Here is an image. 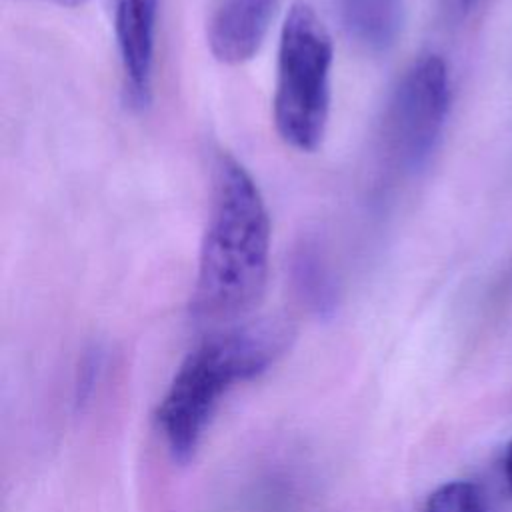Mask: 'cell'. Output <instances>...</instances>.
<instances>
[{
	"instance_id": "7a4b0ae2",
	"label": "cell",
	"mask_w": 512,
	"mask_h": 512,
	"mask_svg": "<svg viewBox=\"0 0 512 512\" xmlns=\"http://www.w3.org/2000/svg\"><path fill=\"white\" fill-rule=\"evenodd\" d=\"M292 340V322L268 316L224 328L198 344L178 366L158 406V426L172 458L190 460L222 396L266 372Z\"/></svg>"
},
{
	"instance_id": "277c9868",
	"label": "cell",
	"mask_w": 512,
	"mask_h": 512,
	"mask_svg": "<svg viewBox=\"0 0 512 512\" xmlns=\"http://www.w3.org/2000/svg\"><path fill=\"white\" fill-rule=\"evenodd\" d=\"M450 108L448 66L438 54H424L402 74L390 98L384 140L394 162L416 172L432 158Z\"/></svg>"
},
{
	"instance_id": "8992f818",
	"label": "cell",
	"mask_w": 512,
	"mask_h": 512,
	"mask_svg": "<svg viewBox=\"0 0 512 512\" xmlns=\"http://www.w3.org/2000/svg\"><path fill=\"white\" fill-rule=\"evenodd\" d=\"M280 0H214L206 24L212 54L224 64L250 60L274 18Z\"/></svg>"
},
{
	"instance_id": "8fae6325",
	"label": "cell",
	"mask_w": 512,
	"mask_h": 512,
	"mask_svg": "<svg viewBox=\"0 0 512 512\" xmlns=\"http://www.w3.org/2000/svg\"><path fill=\"white\" fill-rule=\"evenodd\" d=\"M42 2H52V4H58V6H80L86 0H42Z\"/></svg>"
},
{
	"instance_id": "9c48e42d",
	"label": "cell",
	"mask_w": 512,
	"mask_h": 512,
	"mask_svg": "<svg viewBox=\"0 0 512 512\" xmlns=\"http://www.w3.org/2000/svg\"><path fill=\"white\" fill-rule=\"evenodd\" d=\"M102 366H104V354L100 348H90L82 356L78 374H76V386H74V402L78 406H84L88 402V398L92 396L94 384L98 382Z\"/></svg>"
},
{
	"instance_id": "3957f363",
	"label": "cell",
	"mask_w": 512,
	"mask_h": 512,
	"mask_svg": "<svg viewBox=\"0 0 512 512\" xmlns=\"http://www.w3.org/2000/svg\"><path fill=\"white\" fill-rule=\"evenodd\" d=\"M332 38L316 10L296 0L282 24L272 114L278 136L300 152H314L330 114Z\"/></svg>"
},
{
	"instance_id": "ba28073f",
	"label": "cell",
	"mask_w": 512,
	"mask_h": 512,
	"mask_svg": "<svg viewBox=\"0 0 512 512\" xmlns=\"http://www.w3.org/2000/svg\"><path fill=\"white\" fill-rule=\"evenodd\" d=\"M422 512H490L484 490L470 480H452L438 486Z\"/></svg>"
},
{
	"instance_id": "7c38bea8",
	"label": "cell",
	"mask_w": 512,
	"mask_h": 512,
	"mask_svg": "<svg viewBox=\"0 0 512 512\" xmlns=\"http://www.w3.org/2000/svg\"><path fill=\"white\" fill-rule=\"evenodd\" d=\"M476 2H478V0H460V4H462L466 10H468V8H472Z\"/></svg>"
},
{
	"instance_id": "52a82bcc",
	"label": "cell",
	"mask_w": 512,
	"mask_h": 512,
	"mask_svg": "<svg viewBox=\"0 0 512 512\" xmlns=\"http://www.w3.org/2000/svg\"><path fill=\"white\" fill-rule=\"evenodd\" d=\"M290 280L300 302L318 318H330L340 300L336 276L320 244L302 238L290 252Z\"/></svg>"
},
{
	"instance_id": "5b68a950",
	"label": "cell",
	"mask_w": 512,
	"mask_h": 512,
	"mask_svg": "<svg viewBox=\"0 0 512 512\" xmlns=\"http://www.w3.org/2000/svg\"><path fill=\"white\" fill-rule=\"evenodd\" d=\"M160 0H114V32L128 98L144 108L152 98Z\"/></svg>"
},
{
	"instance_id": "6da1fadb",
	"label": "cell",
	"mask_w": 512,
	"mask_h": 512,
	"mask_svg": "<svg viewBox=\"0 0 512 512\" xmlns=\"http://www.w3.org/2000/svg\"><path fill=\"white\" fill-rule=\"evenodd\" d=\"M268 264L266 202L250 172L232 154L220 152L192 290L194 318L206 324L242 320L266 292Z\"/></svg>"
},
{
	"instance_id": "30bf717a",
	"label": "cell",
	"mask_w": 512,
	"mask_h": 512,
	"mask_svg": "<svg viewBox=\"0 0 512 512\" xmlns=\"http://www.w3.org/2000/svg\"><path fill=\"white\" fill-rule=\"evenodd\" d=\"M504 478H506L508 488L512 490V440L508 442L506 452H504Z\"/></svg>"
}]
</instances>
